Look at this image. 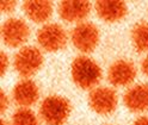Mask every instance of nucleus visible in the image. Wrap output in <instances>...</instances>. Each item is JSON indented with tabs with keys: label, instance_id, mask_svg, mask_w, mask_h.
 <instances>
[{
	"label": "nucleus",
	"instance_id": "16",
	"mask_svg": "<svg viewBox=\"0 0 148 125\" xmlns=\"http://www.w3.org/2000/svg\"><path fill=\"white\" fill-rule=\"evenodd\" d=\"M17 6V1H0V7H1L3 12L10 13L12 12Z\"/></svg>",
	"mask_w": 148,
	"mask_h": 125
},
{
	"label": "nucleus",
	"instance_id": "8",
	"mask_svg": "<svg viewBox=\"0 0 148 125\" xmlns=\"http://www.w3.org/2000/svg\"><path fill=\"white\" fill-rule=\"evenodd\" d=\"M136 76V68L128 60H117L108 70V79L114 86H128Z\"/></svg>",
	"mask_w": 148,
	"mask_h": 125
},
{
	"label": "nucleus",
	"instance_id": "1",
	"mask_svg": "<svg viewBox=\"0 0 148 125\" xmlns=\"http://www.w3.org/2000/svg\"><path fill=\"white\" fill-rule=\"evenodd\" d=\"M72 79L82 89L93 88L101 79V69L87 56H78L72 62Z\"/></svg>",
	"mask_w": 148,
	"mask_h": 125
},
{
	"label": "nucleus",
	"instance_id": "10",
	"mask_svg": "<svg viewBox=\"0 0 148 125\" xmlns=\"http://www.w3.org/2000/svg\"><path fill=\"white\" fill-rule=\"evenodd\" d=\"M125 107L132 112L148 110V85L138 84L129 88L123 96Z\"/></svg>",
	"mask_w": 148,
	"mask_h": 125
},
{
	"label": "nucleus",
	"instance_id": "21",
	"mask_svg": "<svg viewBox=\"0 0 148 125\" xmlns=\"http://www.w3.org/2000/svg\"><path fill=\"white\" fill-rule=\"evenodd\" d=\"M1 125H8L6 122H4V120H1Z\"/></svg>",
	"mask_w": 148,
	"mask_h": 125
},
{
	"label": "nucleus",
	"instance_id": "7",
	"mask_svg": "<svg viewBox=\"0 0 148 125\" xmlns=\"http://www.w3.org/2000/svg\"><path fill=\"white\" fill-rule=\"evenodd\" d=\"M118 103L116 92L109 87H97L88 95L91 109L99 114H109L114 112Z\"/></svg>",
	"mask_w": 148,
	"mask_h": 125
},
{
	"label": "nucleus",
	"instance_id": "14",
	"mask_svg": "<svg viewBox=\"0 0 148 125\" xmlns=\"http://www.w3.org/2000/svg\"><path fill=\"white\" fill-rule=\"evenodd\" d=\"M133 46L138 52L148 50V23L138 22L134 25L132 30Z\"/></svg>",
	"mask_w": 148,
	"mask_h": 125
},
{
	"label": "nucleus",
	"instance_id": "6",
	"mask_svg": "<svg viewBox=\"0 0 148 125\" xmlns=\"http://www.w3.org/2000/svg\"><path fill=\"white\" fill-rule=\"evenodd\" d=\"M3 41L6 46L17 48L26 42L30 36V29L27 24L21 18H10L1 28Z\"/></svg>",
	"mask_w": 148,
	"mask_h": 125
},
{
	"label": "nucleus",
	"instance_id": "4",
	"mask_svg": "<svg viewBox=\"0 0 148 125\" xmlns=\"http://www.w3.org/2000/svg\"><path fill=\"white\" fill-rule=\"evenodd\" d=\"M71 39L73 46L82 52H91L96 49L99 42L98 28L88 22L79 23L72 30Z\"/></svg>",
	"mask_w": 148,
	"mask_h": 125
},
{
	"label": "nucleus",
	"instance_id": "13",
	"mask_svg": "<svg viewBox=\"0 0 148 125\" xmlns=\"http://www.w3.org/2000/svg\"><path fill=\"white\" fill-rule=\"evenodd\" d=\"M23 10L29 19L35 23L47 22L53 13V4L50 1H41V0H30L24 1Z\"/></svg>",
	"mask_w": 148,
	"mask_h": 125
},
{
	"label": "nucleus",
	"instance_id": "11",
	"mask_svg": "<svg viewBox=\"0 0 148 125\" xmlns=\"http://www.w3.org/2000/svg\"><path fill=\"white\" fill-rule=\"evenodd\" d=\"M12 95H13L14 101L18 105H21L23 107H27V106L34 105L38 100L40 91H38L37 85L32 80L24 79V80H21L14 86Z\"/></svg>",
	"mask_w": 148,
	"mask_h": 125
},
{
	"label": "nucleus",
	"instance_id": "15",
	"mask_svg": "<svg viewBox=\"0 0 148 125\" xmlns=\"http://www.w3.org/2000/svg\"><path fill=\"white\" fill-rule=\"evenodd\" d=\"M12 125H40L36 114L27 107L17 110L12 115Z\"/></svg>",
	"mask_w": 148,
	"mask_h": 125
},
{
	"label": "nucleus",
	"instance_id": "12",
	"mask_svg": "<svg viewBox=\"0 0 148 125\" xmlns=\"http://www.w3.org/2000/svg\"><path fill=\"white\" fill-rule=\"evenodd\" d=\"M95 10L99 18L108 23H116L123 19L128 12L124 1H97Z\"/></svg>",
	"mask_w": 148,
	"mask_h": 125
},
{
	"label": "nucleus",
	"instance_id": "2",
	"mask_svg": "<svg viewBox=\"0 0 148 125\" xmlns=\"http://www.w3.org/2000/svg\"><path fill=\"white\" fill-rule=\"evenodd\" d=\"M71 104L63 96L49 95L40 106V115L47 125H63L71 114Z\"/></svg>",
	"mask_w": 148,
	"mask_h": 125
},
{
	"label": "nucleus",
	"instance_id": "17",
	"mask_svg": "<svg viewBox=\"0 0 148 125\" xmlns=\"http://www.w3.org/2000/svg\"><path fill=\"white\" fill-rule=\"evenodd\" d=\"M8 67V57L5 55V52H1V75L5 74V71L7 70Z\"/></svg>",
	"mask_w": 148,
	"mask_h": 125
},
{
	"label": "nucleus",
	"instance_id": "18",
	"mask_svg": "<svg viewBox=\"0 0 148 125\" xmlns=\"http://www.w3.org/2000/svg\"><path fill=\"white\" fill-rule=\"evenodd\" d=\"M7 106H8V99L4 91H1V113H4V111L7 109Z\"/></svg>",
	"mask_w": 148,
	"mask_h": 125
},
{
	"label": "nucleus",
	"instance_id": "9",
	"mask_svg": "<svg viewBox=\"0 0 148 125\" xmlns=\"http://www.w3.org/2000/svg\"><path fill=\"white\" fill-rule=\"evenodd\" d=\"M58 11L60 17L68 23L82 22L91 12L88 1H61Z\"/></svg>",
	"mask_w": 148,
	"mask_h": 125
},
{
	"label": "nucleus",
	"instance_id": "19",
	"mask_svg": "<svg viewBox=\"0 0 148 125\" xmlns=\"http://www.w3.org/2000/svg\"><path fill=\"white\" fill-rule=\"evenodd\" d=\"M133 125H148V117L147 115H143V117H138Z\"/></svg>",
	"mask_w": 148,
	"mask_h": 125
},
{
	"label": "nucleus",
	"instance_id": "3",
	"mask_svg": "<svg viewBox=\"0 0 148 125\" xmlns=\"http://www.w3.org/2000/svg\"><path fill=\"white\" fill-rule=\"evenodd\" d=\"M43 65V55L36 47H24L14 56V69L23 77L36 74Z\"/></svg>",
	"mask_w": 148,
	"mask_h": 125
},
{
	"label": "nucleus",
	"instance_id": "5",
	"mask_svg": "<svg viewBox=\"0 0 148 125\" xmlns=\"http://www.w3.org/2000/svg\"><path fill=\"white\" fill-rule=\"evenodd\" d=\"M37 41L40 46L49 52L61 50L67 43V35L63 28L59 24H45L38 30Z\"/></svg>",
	"mask_w": 148,
	"mask_h": 125
},
{
	"label": "nucleus",
	"instance_id": "20",
	"mask_svg": "<svg viewBox=\"0 0 148 125\" xmlns=\"http://www.w3.org/2000/svg\"><path fill=\"white\" fill-rule=\"evenodd\" d=\"M142 71L148 76V55H147V56L143 58V61H142Z\"/></svg>",
	"mask_w": 148,
	"mask_h": 125
}]
</instances>
